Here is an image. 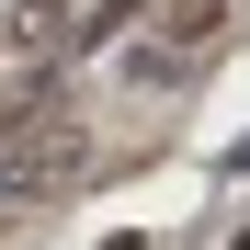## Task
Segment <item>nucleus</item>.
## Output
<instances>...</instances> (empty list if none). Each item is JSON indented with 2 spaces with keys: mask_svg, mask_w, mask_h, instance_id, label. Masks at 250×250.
Listing matches in <instances>:
<instances>
[{
  "mask_svg": "<svg viewBox=\"0 0 250 250\" xmlns=\"http://www.w3.org/2000/svg\"><path fill=\"white\" fill-rule=\"evenodd\" d=\"M80 171V114H68V91H23L12 114H0V182L12 193H57Z\"/></svg>",
  "mask_w": 250,
  "mask_h": 250,
  "instance_id": "obj_1",
  "label": "nucleus"
}]
</instances>
